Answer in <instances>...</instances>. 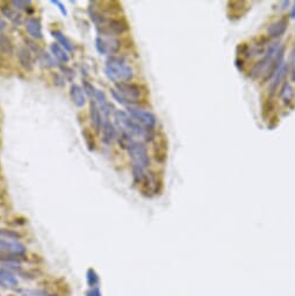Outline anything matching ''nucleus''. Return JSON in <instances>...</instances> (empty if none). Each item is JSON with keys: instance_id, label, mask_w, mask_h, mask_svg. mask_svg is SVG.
<instances>
[{"instance_id": "obj_1", "label": "nucleus", "mask_w": 295, "mask_h": 296, "mask_svg": "<svg viewBox=\"0 0 295 296\" xmlns=\"http://www.w3.org/2000/svg\"><path fill=\"white\" fill-rule=\"evenodd\" d=\"M285 56V47L280 44L274 43L269 47L268 51L265 52V56L259 62L256 63L251 71V76L253 78L263 76L264 80L272 78L277 70L282 63H284Z\"/></svg>"}, {"instance_id": "obj_2", "label": "nucleus", "mask_w": 295, "mask_h": 296, "mask_svg": "<svg viewBox=\"0 0 295 296\" xmlns=\"http://www.w3.org/2000/svg\"><path fill=\"white\" fill-rule=\"evenodd\" d=\"M114 120L115 127L119 129L121 135L132 137L133 140L140 139L144 141H150L153 137V130L143 127L126 112L116 111L114 113Z\"/></svg>"}, {"instance_id": "obj_3", "label": "nucleus", "mask_w": 295, "mask_h": 296, "mask_svg": "<svg viewBox=\"0 0 295 296\" xmlns=\"http://www.w3.org/2000/svg\"><path fill=\"white\" fill-rule=\"evenodd\" d=\"M90 15L94 22L99 36H114L116 38L118 35L126 33L129 28L124 20L112 18L110 14L102 13L94 9L90 12Z\"/></svg>"}, {"instance_id": "obj_4", "label": "nucleus", "mask_w": 295, "mask_h": 296, "mask_svg": "<svg viewBox=\"0 0 295 296\" xmlns=\"http://www.w3.org/2000/svg\"><path fill=\"white\" fill-rule=\"evenodd\" d=\"M111 93L113 98L119 104L124 105L127 107L139 104L143 96L142 88H141L140 85L130 82L116 84L115 88H113Z\"/></svg>"}, {"instance_id": "obj_5", "label": "nucleus", "mask_w": 295, "mask_h": 296, "mask_svg": "<svg viewBox=\"0 0 295 296\" xmlns=\"http://www.w3.org/2000/svg\"><path fill=\"white\" fill-rule=\"evenodd\" d=\"M105 74L116 84L129 82L133 78V69L122 57L111 56L105 64Z\"/></svg>"}, {"instance_id": "obj_6", "label": "nucleus", "mask_w": 295, "mask_h": 296, "mask_svg": "<svg viewBox=\"0 0 295 296\" xmlns=\"http://www.w3.org/2000/svg\"><path fill=\"white\" fill-rule=\"evenodd\" d=\"M26 246L18 239L0 238V260L6 264L18 262L25 257Z\"/></svg>"}, {"instance_id": "obj_7", "label": "nucleus", "mask_w": 295, "mask_h": 296, "mask_svg": "<svg viewBox=\"0 0 295 296\" xmlns=\"http://www.w3.org/2000/svg\"><path fill=\"white\" fill-rule=\"evenodd\" d=\"M133 177L136 185H140L141 190L147 195L150 194L158 193V187L160 186V181L156 177L155 173L147 172L144 169H140L134 166L133 168Z\"/></svg>"}, {"instance_id": "obj_8", "label": "nucleus", "mask_w": 295, "mask_h": 296, "mask_svg": "<svg viewBox=\"0 0 295 296\" xmlns=\"http://www.w3.org/2000/svg\"><path fill=\"white\" fill-rule=\"evenodd\" d=\"M128 155L133 160V164L136 168L140 169H147L150 165V158L148 155L147 147L141 141H132L130 143L127 145Z\"/></svg>"}, {"instance_id": "obj_9", "label": "nucleus", "mask_w": 295, "mask_h": 296, "mask_svg": "<svg viewBox=\"0 0 295 296\" xmlns=\"http://www.w3.org/2000/svg\"><path fill=\"white\" fill-rule=\"evenodd\" d=\"M127 111H128L127 112L128 114L130 115L135 121H137L140 124H142L143 127L151 129V130H153V128L156 127L157 119L155 114H152L151 112L145 111V109L135 107V106L127 107Z\"/></svg>"}, {"instance_id": "obj_10", "label": "nucleus", "mask_w": 295, "mask_h": 296, "mask_svg": "<svg viewBox=\"0 0 295 296\" xmlns=\"http://www.w3.org/2000/svg\"><path fill=\"white\" fill-rule=\"evenodd\" d=\"M95 48L99 54L113 55L120 50V41L114 36H98L95 39Z\"/></svg>"}, {"instance_id": "obj_11", "label": "nucleus", "mask_w": 295, "mask_h": 296, "mask_svg": "<svg viewBox=\"0 0 295 296\" xmlns=\"http://www.w3.org/2000/svg\"><path fill=\"white\" fill-rule=\"evenodd\" d=\"M287 27H288V19L286 17H282L280 19L276 20V21L271 23L268 27V34L271 39H278L281 38L282 35L286 33Z\"/></svg>"}, {"instance_id": "obj_12", "label": "nucleus", "mask_w": 295, "mask_h": 296, "mask_svg": "<svg viewBox=\"0 0 295 296\" xmlns=\"http://www.w3.org/2000/svg\"><path fill=\"white\" fill-rule=\"evenodd\" d=\"M18 60L23 69L26 71H31L34 69V60H33V55H31V51L29 50V48H27L25 46L19 47L17 51Z\"/></svg>"}, {"instance_id": "obj_13", "label": "nucleus", "mask_w": 295, "mask_h": 296, "mask_svg": "<svg viewBox=\"0 0 295 296\" xmlns=\"http://www.w3.org/2000/svg\"><path fill=\"white\" fill-rule=\"evenodd\" d=\"M18 279L13 272L9 269L0 267V287L5 288V289H13L18 286Z\"/></svg>"}, {"instance_id": "obj_14", "label": "nucleus", "mask_w": 295, "mask_h": 296, "mask_svg": "<svg viewBox=\"0 0 295 296\" xmlns=\"http://www.w3.org/2000/svg\"><path fill=\"white\" fill-rule=\"evenodd\" d=\"M90 119H91V123L93 125V128H94V130L96 133H99L100 130H102L103 115L99 107L96 106L94 100H91V103H90Z\"/></svg>"}, {"instance_id": "obj_15", "label": "nucleus", "mask_w": 295, "mask_h": 296, "mask_svg": "<svg viewBox=\"0 0 295 296\" xmlns=\"http://www.w3.org/2000/svg\"><path fill=\"white\" fill-rule=\"evenodd\" d=\"M26 29H27L28 34H29L30 38H33L34 40H40V39L43 38L42 25H41V22H40L39 19H36V18L27 19Z\"/></svg>"}, {"instance_id": "obj_16", "label": "nucleus", "mask_w": 295, "mask_h": 296, "mask_svg": "<svg viewBox=\"0 0 295 296\" xmlns=\"http://www.w3.org/2000/svg\"><path fill=\"white\" fill-rule=\"evenodd\" d=\"M70 96L72 103H74L77 107L82 108L86 104V96H85V91L83 87H80L79 85L74 84L71 85L70 88Z\"/></svg>"}, {"instance_id": "obj_17", "label": "nucleus", "mask_w": 295, "mask_h": 296, "mask_svg": "<svg viewBox=\"0 0 295 296\" xmlns=\"http://www.w3.org/2000/svg\"><path fill=\"white\" fill-rule=\"evenodd\" d=\"M103 141L106 144L113 143V141L116 139V129L115 125L111 122L110 119L103 120Z\"/></svg>"}, {"instance_id": "obj_18", "label": "nucleus", "mask_w": 295, "mask_h": 296, "mask_svg": "<svg viewBox=\"0 0 295 296\" xmlns=\"http://www.w3.org/2000/svg\"><path fill=\"white\" fill-rule=\"evenodd\" d=\"M2 13L10 20L11 22H13L14 25L20 26L22 23V17L21 14L18 13V11L14 7L10 6H3L2 7Z\"/></svg>"}, {"instance_id": "obj_19", "label": "nucleus", "mask_w": 295, "mask_h": 296, "mask_svg": "<svg viewBox=\"0 0 295 296\" xmlns=\"http://www.w3.org/2000/svg\"><path fill=\"white\" fill-rule=\"evenodd\" d=\"M50 50H51V55L54 56V57L59 60V62L62 63H68L69 62V55H68V51L59 46L58 43H52L50 46Z\"/></svg>"}, {"instance_id": "obj_20", "label": "nucleus", "mask_w": 295, "mask_h": 296, "mask_svg": "<svg viewBox=\"0 0 295 296\" xmlns=\"http://www.w3.org/2000/svg\"><path fill=\"white\" fill-rule=\"evenodd\" d=\"M14 51V46L9 36L0 33V52L4 55H12Z\"/></svg>"}, {"instance_id": "obj_21", "label": "nucleus", "mask_w": 295, "mask_h": 296, "mask_svg": "<svg viewBox=\"0 0 295 296\" xmlns=\"http://www.w3.org/2000/svg\"><path fill=\"white\" fill-rule=\"evenodd\" d=\"M52 36H54V38L57 40V43L59 44V46L64 48V49H65L68 52H71L72 50H74V46H72L71 41L62 33V31H59V30L52 31Z\"/></svg>"}, {"instance_id": "obj_22", "label": "nucleus", "mask_w": 295, "mask_h": 296, "mask_svg": "<svg viewBox=\"0 0 295 296\" xmlns=\"http://www.w3.org/2000/svg\"><path fill=\"white\" fill-rule=\"evenodd\" d=\"M286 70H287V67H286V64L285 62L281 64L280 68L278 69L276 74H274V78H273V82L272 84H271V92H274L278 88V85L281 83V79L284 78V76L286 74Z\"/></svg>"}, {"instance_id": "obj_23", "label": "nucleus", "mask_w": 295, "mask_h": 296, "mask_svg": "<svg viewBox=\"0 0 295 296\" xmlns=\"http://www.w3.org/2000/svg\"><path fill=\"white\" fill-rule=\"evenodd\" d=\"M39 59H40V62L43 63L44 65L48 67V68H55L56 65H57V63H56L54 56L48 54V52L43 51V50L39 54Z\"/></svg>"}, {"instance_id": "obj_24", "label": "nucleus", "mask_w": 295, "mask_h": 296, "mask_svg": "<svg viewBox=\"0 0 295 296\" xmlns=\"http://www.w3.org/2000/svg\"><path fill=\"white\" fill-rule=\"evenodd\" d=\"M280 96H281L282 101H284V103L286 105H288L290 103V101L293 100V98H294V91H293V88L290 87L289 84H285L284 85V87L281 88Z\"/></svg>"}, {"instance_id": "obj_25", "label": "nucleus", "mask_w": 295, "mask_h": 296, "mask_svg": "<svg viewBox=\"0 0 295 296\" xmlns=\"http://www.w3.org/2000/svg\"><path fill=\"white\" fill-rule=\"evenodd\" d=\"M82 134H83L84 141H85V143H86L88 150H90V151H93L95 148V142H94V139H93L92 133L88 130V129H84Z\"/></svg>"}, {"instance_id": "obj_26", "label": "nucleus", "mask_w": 295, "mask_h": 296, "mask_svg": "<svg viewBox=\"0 0 295 296\" xmlns=\"http://www.w3.org/2000/svg\"><path fill=\"white\" fill-rule=\"evenodd\" d=\"M86 279H87L88 285H90L92 288H94L96 285H98L99 281H100L99 275L96 274V272L94 270H92V269H90V270L87 271Z\"/></svg>"}, {"instance_id": "obj_27", "label": "nucleus", "mask_w": 295, "mask_h": 296, "mask_svg": "<svg viewBox=\"0 0 295 296\" xmlns=\"http://www.w3.org/2000/svg\"><path fill=\"white\" fill-rule=\"evenodd\" d=\"M11 4L15 10H27L28 7H30L31 2L30 0H13Z\"/></svg>"}, {"instance_id": "obj_28", "label": "nucleus", "mask_w": 295, "mask_h": 296, "mask_svg": "<svg viewBox=\"0 0 295 296\" xmlns=\"http://www.w3.org/2000/svg\"><path fill=\"white\" fill-rule=\"evenodd\" d=\"M19 237H20V235L17 234V233H14V231L0 229V238H5V239H18Z\"/></svg>"}, {"instance_id": "obj_29", "label": "nucleus", "mask_w": 295, "mask_h": 296, "mask_svg": "<svg viewBox=\"0 0 295 296\" xmlns=\"http://www.w3.org/2000/svg\"><path fill=\"white\" fill-rule=\"evenodd\" d=\"M51 4H54L55 6H57V9L59 10L60 13H62L64 17H67L68 11H67L65 6H64V4L62 2H59V0H51Z\"/></svg>"}, {"instance_id": "obj_30", "label": "nucleus", "mask_w": 295, "mask_h": 296, "mask_svg": "<svg viewBox=\"0 0 295 296\" xmlns=\"http://www.w3.org/2000/svg\"><path fill=\"white\" fill-rule=\"evenodd\" d=\"M290 72H292L293 82H295V48L292 51V57H290Z\"/></svg>"}, {"instance_id": "obj_31", "label": "nucleus", "mask_w": 295, "mask_h": 296, "mask_svg": "<svg viewBox=\"0 0 295 296\" xmlns=\"http://www.w3.org/2000/svg\"><path fill=\"white\" fill-rule=\"evenodd\" d=\"M86 296H102V291L99 290V288H91L90 290H88V293L86 294Z\"/></svg>"}, {"instance_id": "obj_32", "label": "nucleus", "mask_w": 295, "mask_h": 296, "mask_svg": "<svg viewBox=\"0 0 295 296\" xmlns=\"http://www.w3.org/2000/svg\"><path fill=\"white\" fill-rule=\"evenodd\" d=\"M6 27H7V23L5 20H3L2 18H0V31L4 30V29H6Z\"/></svg>"}, {"instance_id": "obj_33", "label": "nucleus", "mask_w": 295, "mask_h": 296, "mask_svg": "<svg viewBox=\"0 0 295 296\" xmlns=\"http://www.w3.org/2000/svg\"><path fill=\"white\" fill-rule=\"evenodd\" d=\"M290 18L295 19V2H294L293 7H292V12H290Z\"/></svg>"}, {"instance_id": "obj_34", "label": "nucleus", "mask_w": 295, "mask_h": 296, "mask_svg": "<svg viewBox=\"0 0 295 296\" xmlns=\"http://www.w3.org/2000/svg\"><path fill=\"white\" fill-rule=\"evenodd\" d=\"M10 296H15V295H10Z\"/></svg>"}]
</instances>
